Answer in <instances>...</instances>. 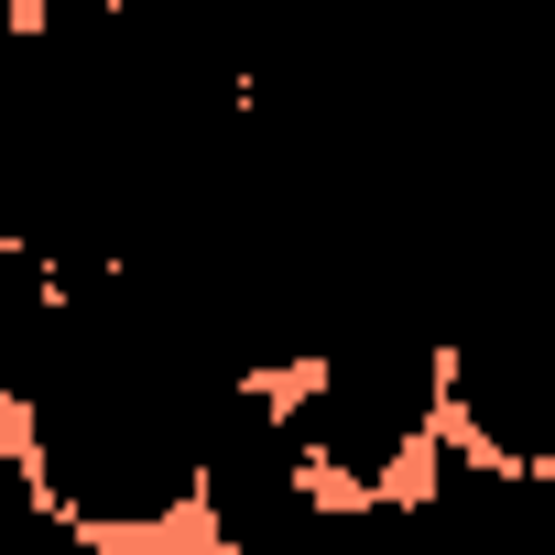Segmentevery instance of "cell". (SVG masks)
Here are the masks:
<instances>
[{
  "label": "cell",
  "mask_w": 555,
  "mask_h": 555,
  "mask_svg": "<svg viewBox=\"0 0 555 555\" xmlns=\"http://www.w3.org/2000/svg\"><path fill=\"white\" fill-rule=\"evenodd\" d=\"M317 468L284 425V382H229L207 436H196V522H207V555H261L284 544L306 512H317Z\"/></svg>",
  "instance_id": "3"
},
{
  "label": "cell",
  "mask_w": 555,
  "mask_h": 555,
  "mask_svg": "<svg viewBox=\"0 0 555 555\" xmlns=\"http://www.w3.org/2000/svg\"><path fill=\"white\" fill-rule=\"evenodd\" d=\"M447 360L403 327H349L306 382H284V425L327 501H392V479L436 447Z\"/></svg>",
  "instance_id": "2"
},
{
  "label": "cell",
  "mask_w": 555,
  "mask_h": 555,
  "mask_svg": "<svg viewBox=\"0 0 555 555\" xmlns=\"http://www.w3.org/2000/svg\"><path fill=\"white\" fill-rule=\"evenodd\" d=\"M544 512L555 490L544 479H512V468H479L468 447L436 436V468L414 501H392V555H544Z\"/></svg>",
  "instance_id": "4"
},
{
  "label": "cell",
  "mask_w": 555,
  "mask_h": 555,
  "mask_svg": "<svg viewBox=\"0 0 555 555\" xmlns=\"http://www.w3.org/2000/svg\"><path fill=\"white\" fill-rule=\"evenodd\" d=\"M109 555H207V544H109ZM261 555H392V501H317Z\"/></svg>",
  "instance_id": "5"
},
{
  "label": "cell",
  "mask_w": 555,
  "mask_h": 555,
  "mask_svg": "<svg viewBox=\"0 0 555 555\" xmlns=\"http://www.w3.org/2000/svg\"><path fill=\"white\" fill-rule=\"evenodd\" d=\"M240 371L207 349L185 295L164 272H77L55 284V327L12 392V447L66 533L109 544H164L196 501V436Z\"/></svg>",
  "instance_id": "1"
}]
</instances>
